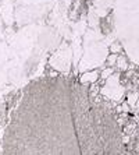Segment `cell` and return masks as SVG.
<instances>
[{
	"label": "cell",
	"instance_id": "1",
	"mask_svg": "<svg viewBox=\"0 0 139 155\" xmlns=\"http://www.w3.org/2000/svg\"><path fill=\"white\" fill-rule=\"evenodd\" d=\"M3 155H124L114 117L84 87L42 80L22 97Z\"/></svg>",
	"mask_w": 139,
	"mask_h": 155
},
{
	"label": "cell",
	"instance_id": "2",
	"mask_svg": "<svg viewBox=\"0 0 139 155\" xmlns=\"http://www.w3.org/2000/svg\"><path fill=\"white\" fill-rule=\"evenodd\" d=\"M96 78H97V74H95V73H92V76L86 74V76L82 77V83H86V81H95Z\"/></svg>",
	"mask_w": 139,
	"mask_h": 155
}]
</instances>
